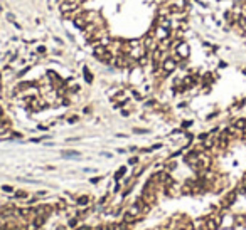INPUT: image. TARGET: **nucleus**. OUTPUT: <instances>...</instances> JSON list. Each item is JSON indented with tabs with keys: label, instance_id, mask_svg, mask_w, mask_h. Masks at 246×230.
I'll list each match as a JSON object with an SVG mask.
<instances>
[{
	"label": "nucleus",
	"instance_id": "1",
	"mask_svg": "<svg viewBox=\"0 0 246 230\" xmlns=\"http://www.w3.org/2000/svg\"><path fill=\"white\" fill-rule=\"evenodd\" d=\"M169 27H162V25H157L155 27V39L159 40H164V39H169Z\"/></svg>",
	"mask_w": 246,
	"mask_h": 230
},
{
	"label": "nucleus",
	"instance_id": "3",
	"mask_svg": "<svg viewBox=\"0 0 246 230\" xmlns=\"http://www.w3.org/2000/svg\"><path fill=\"white\" fill-rule=\"evenodd\" d=\"M175 67H177V62L174 61V59H165L164 62H162V69H164V72H172Z\"/></svg>",
	"mask_w": 246,
	"mask_h": 230
},
{
	"label": "nucleus",
	"instance_id": "6",
	"mask_svg": "<svg viewBox=\"0 0 246 230\" xmlns=\"http://www.w3.org/2000/svg\"><path fill=\"white\" fill-rule=\"evenodd\" d=\"M37 51H39V52H41V54H44V52H46V47H44V46H41V47H39V49H37Z\"/></svg>",
	"mask_w": 246,
	"mask_h": 230
},
{
	"label": "nucleus",
	"instance_id": "5",
	"mask_svg": "<svg viewBox=\"0 0 246 230\" xmlns=\"http://www.w3.org/2000/svg\"><path fill=\"white\" fill-rule=\"evenodd\" d=\"M63 155L66 156V158H73V156H78L79 153H78V151H64Z\"/></svg>",
	"mask_w": 246,
	"mask_h": 230
},
{
	"label": "nucleus",
	"instance_id": "4",
	"mask_svg": "<svg viewBox=\"0 0 246 230\" xmlns=\"http://www.w3.org/2000/svg\"><path fill=\"white\" fill-rule=\"evenodd\" d=\"M235 128L238 129H246V119H238L235 123Z\"/></svg>",
	"mask_w": 246,
	"mask_h": 230
},
{
	"label": "nucleus",
	"instance_id": "2",
	"mask_svg": "<svg viewBox=\"0 0 246 230\" xmlns=\"http://www.w3.org/2000/svg\"><path fill=\"white\" fill-rule=\"evenodd\" d=\"M177 57H187L189 55V46L184 42H177Z\"/></svg>",
	"mask_w": 246,
	"mask_h": 230
}]
</instances>
